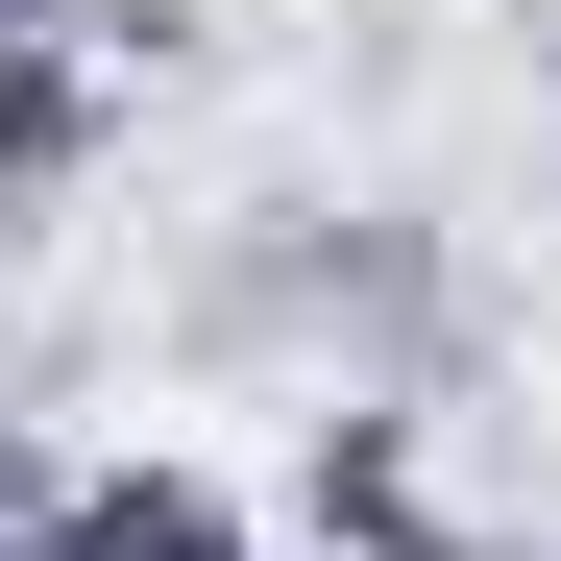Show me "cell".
Here are the masks:
<instances>
[{
	"label": "cell",
	"instance_id": "1",
	"mask_svg": "<svg viewBox=\"0 0 561 561\" xmlns=\"http://www.w3.org/2000/svg\"><path fill=\"white\" fill-rule=\"evenodd\" d=\"M294 537H318V561H463V489H439V439H415L391 391H342V415L294 439Z\"/></svg>",
	"mask_w": 561,
	"mask_h": 561
},
{
	"label": "cell",
	"instance_id": "2",
	"mask_svg": "<svg viewBox=\"0 0 561 561\" xmlns=\"http://www.w3.org/2000/svg\"><path fill=\"white\" fill-rule=\"evenodd\" d=\"M25 561H268V537H244V513L196 489V463H73Z\"/></svg>",
	"mask_w": 561,
	"mask_h": 561
},
{
	"label": "cell",
	"instance_id": "3",
	"mask_svg": "<svg viewBox=\"0 0 561 561\" xmlns=\"http://www.w3.org/2000/svg\"><path fill=\"white\" fill-rule=\"evenodd\" d=\"M99 147H123V73L0 49V220H25V196H99Z\"/></svg>",
	"mask_w": 561,
	"mask_h": 561
},
{
	"label": "cell",
	"instance_id": "4",
	"mask_svg": "<svg viewBox=\"0 0 561 561\" xmlns=\"http://www.w3.org/2000/svg\"><path fill=\"white\" fill-rule=\"evenodd\" d=\"M537 171H561V0H537Z\"/></svg>",
	"mask_w": 561,
	"mask_h": 561
},
{
	"label": "cell",
	"instance_id": "5",
	"mask_svg": "<svg viewBox=\"0 0 561 561\" xmlns=\"http://www.w3.org/2000/svg\"><path fill=\"white\" fill-rule=\"evenodd\" d=\"M0 49H49V0H0Z\"/></svg>",
	"mask_w": 561,
	"mask_h": 561
}]
</instances>
